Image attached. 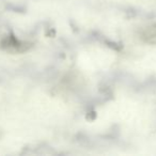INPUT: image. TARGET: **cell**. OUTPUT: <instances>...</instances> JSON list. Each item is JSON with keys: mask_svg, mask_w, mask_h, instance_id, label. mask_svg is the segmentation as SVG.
<instances>
[{"mask_svg": "<svg viewBox=\"0 0 156 156\" xmlns=\"http://www.w3.org/2000/svg\"><path fill=\"white\" fill-rule=\"evenodd\" d=\"M140 37L144 43L156 45V24H152L143 28L140 32Z\"/></svg>", "mask_w": 156, "mask_h": 156, "instance_id": "cell-1", "label": "cell"}]
</instances>
